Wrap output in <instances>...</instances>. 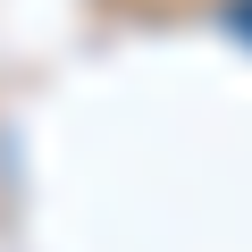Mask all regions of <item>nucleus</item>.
I'll return each mask as SVG.
<instances>
[{"label": "nucleus", "instance_id": "obj_1", "mask_svg": "<svg viewBox=\"0 0 252 252\" xmlns=\"http://www.w3.org/2000/svg\"><path fill=\"white\" fill-rule=\"evenodd\" d=\"M227 34H244V42H252V0H227Z\"/></svg>", "mask_w": 252, "mask_h": 252}]
</instances>
